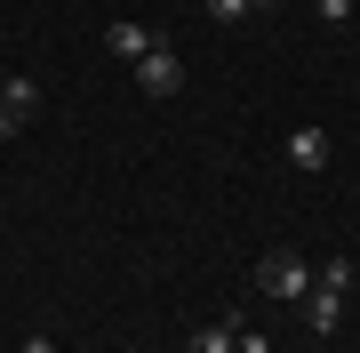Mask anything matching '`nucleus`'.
Here are the masks:
<instances>
[{"mask_svg":"<svg viewBox=\"0 0 360 353\" xmlns=\"http://www.w3.org/2000/svg\"><path fill=\"white\" fill-rule=\"evenodd\" d=\"M257 289L264 297H281V305H296L312 289V265L296 257V249H264V265H257Z\"/></svg>","mask_w":360,"mask_h":353,"instance_id":"obj_1","label":"nucleus"},{"mask_svg":"<svg viewBox=\"0 0 360 353\" xmlns=\"http://www.w3.org/2000/svg\"><path fill=\"white\" fill-rule=\"evenodd\" d=\"M136 89H144V97H176V89H184V56L168 49V40H153V49L136 56Z\"/></svg>","mask_w":360,"mask_h":353,"instance_id":"obj_2","label":"nucleus"},{"mask_svg":"<svg viewBox=\"0 0 360 353\" xmlns=\"http://www.w3.org/2000/svg\"><path fill=\"white\" fill-rule=\"evenodd\" d=\"M296 314H304V329H312V337H328V329L345 321V297H336V289H321V281H312L304 297H296Z\"/></svg>","mask_w":360,"mask_h":353,"instance_id":"obj_3","label":"nucleus"},{"mask_svg":"<svg viewBox=\"0 0 360 353\" xmlns=\"http://www.w3.org/2000/svg\"><path fill=\"white\" fill-rule=\"evenodd\" d=\"M153 40H160V32H153V25H136V16H120V25H104V49H112L120 65H136V56L153 49Z\"/></svg>","mask_w":360,"mask_h":353,"instance_id":"obj_4","label":"nucleus"},{"mask_svg":"<svg viewBox=\"0 0 360 353\" xmlns=\"http://www.w3.org/2000/svg\"><path fill=\"white\" fill-rule=\"evenodd\" d=\"M0 113H8L16 129H25V120L40 113V80H25V73H8V80H0Z\"/></svg>","mask_w":360,"mask_h":353,"instance_id":"obj_5","label":"nucleus"},{"mask_svg":"<svg viewBox=\"0 0 360 353\" xmlns=\"http://www.w3.org/2000/svg\"><path fill=\"white\" fill-rule=\"evenodd\" d=\"M288 161H296V169H328V137L321 129H296L288 137Z\"/></svg>","mask_w":360,"mask_h":353,"instance_id":"obj_6","label":"nucleus"},{"mask_svg":"<svg viewBox=\"0 0 360 353\" xmlns=\"http://www.w3.org/2000/svg\"><path fill=\"white\" fill-rule=\"evenodd\" d=\"M232 337H240V329H232V321H208L200 337H193V353H232Z\"/></svg>","mask_w":360,"mask_h":353,"instance_id":"obj_7","label":"nucleus"},{"mask_svg":"<svg viewBox=\"0 0 360 353\" xmlns=\"http://www.w3.org/2000/svg\"><path fill=\"white\" fill-rule=\"evenodd\" d=\"M321 289H336V297H345V289H352V257H328V265H321Z\"/></svg>","mask_w":360,"mask_h":353,"instance_id":"obj_8","label":"nucleus"},{"mask_svg":"<svg viewBox=\"0 0 360 353\" xmlns=\"http://www.w3.org/2000/svg\"><path fill=\"white\" fill-rule=\"evenodd\" d=\"M232 353H272V337H264V329H240V337H232Z\"/></svg>","mask_w":360,"mask_h":353,"instance_id":"obj_9","label":"nucleus"},{"mask_svg":"<svg viewBox=\"0 0 360 353\" xmlns=\"http://www.w3.org/2000/svg\"><path fill=\"white\" fill-rule=\"evenodd\" d=\"M208 16H217V25H232V16H248V0H208Z\"/></svg>","mask_w":360,"mask_h":353,"instance_id":"obj_10","label":"nucleus"},{"mask_svg":"<svg viewBox=\"0 0 360 353\" xmlns=\"http://www.w3.org/2000/svg\"><path fill=\"white\" fill-rule=\"evenodd\" d=\"M321 16H328V25H345V16H352V0H321Z\"/></svg>","mask_w":360,"mask_h":353,"instance_id":"obj_11","label":"nucleus"},{"mask_svg":"<svg viewBox=\"0 0 360 353\" xmlns=\"http://www.w3.org/2000/svg\"><path fill=\"white\" fill-rule=\"evenodd\" d=\"M25 353H56V345H49V337H25Z\"/></svg>","mask_w":360,"mask_h":353,"instance_id":"obj_12","label":"nucleus"},{"mask_svg":"<svg viewBox=\"0 0 360 353\" xmlns=\"http://www.w3.org/2000/svg\"><path fill=\"white\" fill-rule=\"evenodd\" d=\"M8 137H16V120H8V113H0V144H8Z\"/></svg>","mask_w":360,"mask_h":353,"instance_id":"obj_13","label":"nucleus"}]
</instances>
